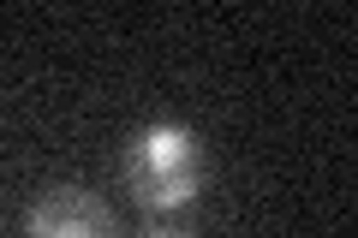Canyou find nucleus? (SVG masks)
<instances>
[{"label":"nucleus","mask_w":358,"mask_h":238,"mask_svg":"<svg viewBox=\"0 0 358 238\" xmlns=\"http://www.w3.org/2000/svg\"><path fill=\"white\" fill-rule=\"evenodd\" d=\"M120 173H126V191L143 209L173 214V209H185V202H197V191H203V173H209L203 137H197L192 126H179V119H150V126L126 143Z\"/></svg>","instance_id":"obj_1"},{"label":"nucleus","mask_w":358,"mask_h":238,"mask_svg":"<svg viewBox=\"0 0 358 238\" xmlns=\"http://www.w3.org/2000/svg\"><path fill=\"white\" fill-rule=\"evenodd\" d=\"M24 238H114V209L84 185H48L24 209Z\"/></svg>","instance_id":"obj_2"},{"label":"nucleus","mask_w":358,"mask_h":238,"mask_svg":"<svg viewBox=\"0 0 358 238\" xmlns=\"http://www.w3.org/2000/svg\"><path fill=\"white\" fill-rule=\"evenodd\" d=\"M143 238H192V232H173V226H155V232H143Z\"/></svg>","instance_id":"obj_3"}]
</instances>
